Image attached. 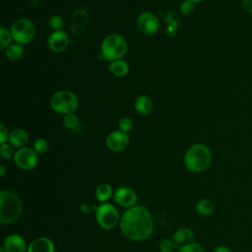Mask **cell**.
Wrapping results in <instances>:
<instances>
[{
  "instance_id": "6da1fadb",
  "label": "cell",
  "mask_w": 252,
  "mask_h": 252,
  "mask_svg": "<svg viewBox=\"0 0 252 252\" xmlns=\"http://www.w3.org/2000/svg\"><path fill=\"white\" fill-rule=\"evenodd\" d=\"M119 226L127 238L142 241L149 238L155 229L152 215L144 206H133L122 216Z\"/></svg>"
},
{
  "instance_id": "7a4b0ae2",
  "label": "cell",
  "mask_w": 252,
  "mask_h": 252,
  "mask_svg": "<svg viewBox=\"0 0 252 252\" xmlns=\"http://www.w3.org/2000/svg\"><path fill=\"white\" fill-rule=\"evenodd\" d=\"M212 160V152L205 144L191 146L184 155V164L192 172H201L207 169Z\"/></svg>"
},
{
  "instance_id": "3957f363",
  "label": "cell",
  "mask_w": 252,
  "mask_h": 252,
  "mask_svg": "<svg viewBox=\"0 0 252 252\" xmlns=\"http://www.w3.org/2000/svg\"><path fill=\"white\" fill-rule=\"evenodd\" d=\"M23 205L20 197L14 192L3 190L0 193V222L10 224L18 220Z\"/></svg>"
},
{
  "instance_id": "277c9868",
  "label": "cell",
  "mask_w": 252,
  "mask_h": 252,
  "mask_svg": "<svg viewBox=\"0 0 252 252\" xmlns=\"http://www.w3.org/2000/svg\"><path fill=\"white\" fill-rule=\"evenodd\" d=\"M126 52V39L119 33H110L106 35L100 44V53L102 57L109 62L121 59Z\"/></svg>"
},
{
  "instance_id": "5b68a950",
  "label": "cell",
  "mask_w": 252,
  "mask_h": 252,
  "mask_svg": "<svg viewBox=\"0 0 252 252\" xmlns=\"http://www.w3.org/2000/svg\"><path fill=\"white\" fill-rule=\"evenodd\" d=\"M50 105L54 111L65 115L68 113H74L77 110L79 100L73 92L61 90L52 94L50 98Z\"/></svg>"
},
{
  "instance_id": "8992f818",
  "label": "cell",
  "mask_w": 252,
  "mask_h": 252,
  "mask_svg": "<svg viewBox=\"0 0 252 252\" xmlns=\"http://www.w3.org/2000/svg\"><path fill=\"white\" fill-rule=\"evenodd\" d=\"M10 32L15 42L25 45L33 39L35 35V27L31 20L20 18L12 24Z\"/></svg>"
},
{
  "instance_id": "52a82bcc",
  "label": "cell",
  "mask_w": 252,
  "mask_h": 252,
  "mask_svg": "<svg viewBox=\"0 0 252 252\" xmlns=\"http://www.w3.org/2000/svg\"><path fill=\"white\" fill-rule=\"evenodd\" d=\"M95 219L97 223L104 229H112L120 221L117 209L108 203H103L96 208Z\"/></svg>"
},
{
  "instance_id": "ba28073f",
  "label": "cell",
  "mask_w": 252,
  "mask_h": 252,
  "mask_svg": "<svg viewBox=\"0 0 252 252\" xmlns=\"http://www.w3.org/2000/svg\"><path fill=\"white\" fill-rule=\"evenodd\" d=\"M38 161L37 154L32 148L24 147L19 149L14 155L15 164L24 170H29L33 168Z\"/></svg>"
},
{
  "instance_id": "9c48e42d",
  "label": "cell",
  "mask_w": 252,
  "mask_h": 252,
  "mask_svg": "<svg viewBox=\"0 0 252 252\" xmlns=\"http://www.w3.org/2000/svg\"><path fill=\"white\" fill-rule=\"evenodd\" d=\"M137 28L141 32L151 35L158 31L159 22L154 13L144 12L137 18Z\"/></svg>"
},
{
  "instance_id": "30bf717a",
  "label": "cell",
  "mask_w": 252,
  "mask_h": 252,
  "mask_svg": "<svg viewBox=\"0 0 252 252\" xmlns=\"http://www.w3.org/2000/svg\"><path fill=\"white\" fill-rule=\"evenodd\" d=\"M129 136L126 132L116 130L110 132L105 140V145L108 150L112 152H120L127 148L129 145Z\"/></svg>"
},
{
  "instance_id": "8fae6325",
  "label": "cell",
  "mask_w": 252,
  "mask_h": 252,
  "mask_svg": "<svg viewBox=\"0 0 252 252\" xmlns=\"http://www.w3.org/2000/svg\"><path fill=\"white\" fill-rule=\"evenodd\" d=\"M47 45L53 52H63L69 45V36L67 32L63 30L53 31L47 38Z\"/></svg>"
},
{
  "instance_id": "7c38bea8",
  "label": "cell",
  "mask_w": 252,
  "mask_h": 252,
  "mask_svg": "<svg viewBox=\"0 0 252 252\" xmlns=\"http://www.w3.org/2000/svg\"><path fill=\"white\" fill-rule=\"evenodd\" d=\"M114 200L116 204L124 208H131L137 202V195L133 189L129 187H119L114 193Z\"/></svg>"
},
{
  "instance_id": "4fadbf2b",
  "label": "cell",
  "mask_w": 252,
  "mask_h": 252,
  "mask_svg": "<svg viewBox=\"0 0 252 252\" xmlns=\"http://www.w3.org/2000/svg\"><path fill=\"white\" fill-rule=\"evenodd\" d=\"M7 252H25L28 250L26 240L19 234H10L4 239L2 246Z\"/></svg>"
},
{
  "instance_id": "5bb4252c",
  "label": "cell",
  "mask_w": 252,
  "mask_h": 252,
  "mask_svg": "<svg viewBox=\"0 0 252 252\" xmlns=\"http://www.w3.org/2000/svg\"><path fill=\"white\" fill-rule=\"evenodd\" d=\"M28 252H54V244L47 237H37L28 246Z\"/></svg>"
},
{
  "instance_id": "9a60e30c",
  "label": "cell",
  "mask_w": 252,
  "mask_h": 252,
  "mask_svg": "<svg viewBox=\"0 0 252 252\" xmlns=\"http://www.w3.org/2000/svg\"><path fill=\"white\" fill-rule=\"evenodd\" d=\"M29 142V134L27 133L26 130L22 128H17L14 129L10 133L9 137V144H11L13 147L16 148H24Z\"/></svg>"
},
{
  "instance_id": "2e32d148",
  "label": "cell",
  "mask_w": 252,
  "mask_h": 252,
  "mask_svg": "<svg viewBox=\"0 0 252 252\" xmlns=\"http://www.w3.org/2000/svg\"><path fill=\"white\" fill-rule=\"evenodd\" d=\"M134 107L139 114L148 115L153 110L154 102L149 95L142 94L136 98V100L134 102Z\"/></svg>"
},
{
  "instance_id": "e0dca14e",
  "label": "cell",
  "mask_w": 252,
  "mask_h": 252,
  "mask_svg": "<svg viewBox=\"0 0 252 252\" xmlns=\"http://www.w3.org/2000/svg\"><path fill=\"white\" fill-rule=\"evenodd\" d=\"M108 70L110 71V73L118 78L124 77L128 74L129 72V65L126 61L119 59V60H115L109 63L108 65Z\"/></svg>"
},
{
  "instance_id": "ac0fdd59",
  "label": "cell",
  "mask_w": 252,
  "mask_h": 252,
  "mask_svg": "<svg viewBox=\"0 0 252 252\" xmlns=\"http://www.w3.org/2000/svg\"><path fill=\"white\" fill-rule=\"evenodd\" d=\"M194 237V233L193 231L188 228V227H182L177 229L173 235H172V239L173 241L177 244V245H184L187 243H190L191 240Z\"/></svg>"
},
{
  "instance_id": "d6986e66",
  "label": "cell",
  "mask_w": 252,
  "mask_h": 252,
  "mask_svg": "<svg viewBox=\"0 0 252 252\" xmlns=\"http://www.w3.org/2000/svg\"><path fill=\"white\" fill-rule=\"evenodd\" d=\"M6 57L10 61H18L20 60L24 55V47L20 43H12L7 49H6Z\"/></svg>"
},
{
  "instance_id": "ffe728a7",
  "label": "cell",
  "mask_w": 252,
  "mask_h": 252,
  "mask_svg": "<svg viewBox=\"0 0 252 252\" xmlns=\"http://www.w3.org/2000/svg\"><path fill=\"white\" fill-rule=\"evenodd\" d=\"M215 204L210 199H202L196 205L197 212L202 216H210L215 212Z\"/></svg>"
},
{
  "instance_id": "44dd1931",
  "label": "cell",
  "mask_w": 252,
  "mask_h": 252,
  "mask_svg": "<svg viewBox=\"0 0 252 252\" xmlns=\"http://www.w3.org/2000/svg\"><path fill=\"white\" fill-rule=\"evenodd\" d=\"M112 195V187L108 183H101L95 189L96 200L103 203L107 201Z\"/></svg>"
},
{
  "instance_id": "7402d4cb",
  "label": "cell",
  "mask_w": 252,
  "mask_h": 252,
  "mask_svg": "<svg viewBox=\"0 0 252 252\" xmlns=\"http://www.w3.org/2000/svg\"><path fill=\"white\" fill-rule=\"evenodd\" d=\"M13 36L11 32L7 30L5 27L0 28V48L7 49L12 44Z\"/></svg>"
},
{
  "instance_id": "603a6c76",
  "label": "cell",
  "mask_w": 252,
  "mask_h": 252,
  "mask_svg": "<svg viewBox=\"0 0 252 252\" xmlns=\"http://www.w3.org/2000/svg\"><path fill=\"white\" fill-rule=\"evenodd\" d=\"M63 125L68 129H75L79 126V117L75 113H68L63 116Z\"/></svg>"
},
{
  "instance_id": "cb8c5ba5",
  "label": "cell",
  "mask_w": 252,
  "mask_h": 252,
  "mask_svg": "<svg viewBox=\"0 0 252 252\" xmlns=\"http://www.w3.org/2000/svg\"><path fill=\"white\" fill-rule=\"evenodd\" d=\"M160 252H173L178 248V245L173 241V239H162L158 245Z\"/></svg>"
},
{
  "instance_id": "d4e9b609",
  "label": "cell",
  "mask_w": 252,
  "mask_h": 252,
  "mask_svg": "<svg viewBox=\"0 0 252 252\" xmlns=\"http://www.w3.org/2000/svg\"><path fill=\"white\" fill-rule=\"evenodd\" d=\"M47 24H48V27L53 30V31H59L61 30V28L63 27L64 25V21H63V18L58 16V15H53L51 16L48 21H47Z\"/></svg>"
},
{
  "instance_id": "484cf974",
  "label": "cell",
  "mask_w": 252,
  "mask_h": 252,
  "mask_svg": "<svg viewBox=\"0 0 252 252\" xmlns=\"http://www.w3.org/2000/svg\"><path fill=\"white\" fill-rule=\"evenodd\" d=\"M178 252H204V248L199 243L190 242L180 246L178 248Z\"/></svg>"
},
{
  "instance_id": "4316f807",
  "label": "cell",
  "mask_w": 252,
  "mask_h": 252,
  "mask_svg": "<svg viewBox=\"0 0 252 252\" xmlns=\"http://www.w3.org/2000/svg\"><path fill=\"white\" fill-rule=\"evenodd\" d=\"M35 153L38 154H44L48 150V142L43 138H37L33 142V148Z\"/></svg>"
},
{
  "instance_id": "83f0119b",
  "label": "cell",
  "mask_w": 252,
  "mask_h": 252,
  "mask_svg": "<svg viewBox=\"0 0 252 252\" xmlns=\"http://www.w3.org/2000/svg\"><path fill=\"white\" fill-rule=\"evenodd\" d=\"M134 126V123H133V120L130 118V117H127V116H124L122 118L119 119L118 121V127L121 131L123 132H126L128 133L129 131L132 130Z\"/></svg>"
},
{
  "instance_id": "f1b7e54d",
  "label": "cell",
  "mask_w": 252,
  "mask_h": 252,
  "mask_svg": "<svg viewBox=\"0 0 252 252\" xmlns=\"http://www.w3.org/2000/svg\"><path fill=\"white\" fill-rule=\"evenodd\" d=\"M0 154H1V157L5 159H9L11 158L12 157H14V150H13V146L11 144H8V143H4V144H1V147H0Z\"/></svg>"
},
{
  "instance_id": "f546056e",
  "label": "cell",
  "mask_w": 252,
  "mask_h": 252,
  "mask_svg": "<svg viewBox=\"0 0 252 252\" xmlns=\"http://www.w3.org/2000/svg\"><path fill=\"white\" fill-rule=\"evenodd\" d=\"M179 10L180 12L183 14V15H191L194 10H195V6H194V3L188 1V0H185L183 1L181 4H180V7H179Z\"/></svg>"
},
{
  "instance_id": "4dcf8cb0",
  "label": "cell",
  "mask_w": 252,
  "mask_h": 252,
  "mask_svg": "<svg viewBox=\"0 0 252 252\" xmlns=\"http://www.w3.org/2000/svg\"><path fill=\"white\" fill-rule=\"evenodd\" d=\"M9 137H10V134L8 132V129L5 127L4 124H1L0 125V143L4 144L7 141H9Z\"/></svg>"
},
{
  "instance_id": "1f68e13d",
  "label": "cell",
  "mask_w": 252,
  "mask_h": 252,
  "mask_svg": "<svg viewBox=\"0 0 252 252\" xmlns=\"http://www.w3.org/2000/svg\"><path fill=\"white\" fill-rule=\"evenodd\" d=\"M242 5L248 14H252V0H242Z\"/></svg>"
},
{
  "instance_id": "d6a6232c",
  "label": "cell",
  "mask_w": 252,
  "mask_h": 252,
  "mask_svg": "<svg viewBox=\"0 0 252 252\" xmlns=\"http://www.w3.org/2000/svg\"><path fill=\"white\" fill-rule=\"evenodd\" d=\"M214 252H231V250L226 247V246H223V245H220V246H218Z\"/></svg>"
},
{
  "instance_id": "836d02e7",
  "label": "cell",
  "mask_w": 252,
  "mask_h": 252,
  "mask_svg": "<svg viewBox=\"0 0 252 252\" xmlns=\"http://www.w3.org/2000/svg\"><path fill=\"white\" fill-rule=\"evenodd\" d=\"M5 173H6L5 166L4 165H0V174H1V176H4Z\"/></svg>"
},
{
  "instance_id": "e575fe53",
  "label": "cell",
  "mask_w": 252,
  "mask_h": 252,
  "mask_svg": "<svg viewBox=\"0 0 252 252\" xmlns=\"http://www.w3.org/2000/svg\"><path fill=\"white\" fill-rule=\"evenodd\" d=\"M188 1H190V2H192V3H200V2H202V1H204V0H188Z\"/></svg>"
},
{
  "instance_id": "d590c367",
  "label": "cell",
  "mask_w": 252,
  "mask_h": 252,
  "mask_svg": "<svg viewBox=\"0 0 252 252\" xmlns=\"http://www.w3.org/2000/svg\"><path fill=\"white\" fill-rule=\"evenodd\" d=\"M0 252H7V251H6L3 247H1V248H0Z\"/></svg>"
}]
</instances>
